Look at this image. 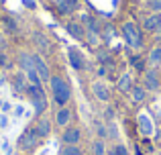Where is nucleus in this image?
<instances>
[{"label":"nucleus","mask_w":161,"mask_h":155,"mask_svg":"<svg viewBox=\"0 0 161 155\" xmlns=\"http://www.w3.org/2000/svg\"><path fill=\"white\" fill-rule=\"evenodd\" d=\"M0 47H2V45H0Z\"/></svg>","instance_id":"obj_42"},{"label":"nucleus","mask_w":161,"mask_h":155,"mask_svg":"<svg viewBox=\"0 0 161 155\" xmlns=\"http://www.w3.org/2000/svg\"><path fill=\"white\" fill-rule=\"evenodd\" d=\"M55 8H57V12L61 16H67V14H71V12L75 10V6L69 2V0H55Z\"/></svg>","instance_id":"obj_21"},{"label":"nucleus","mask_w":161,"mask_h":155,"mask_svg":"<svg viewBox=\"0 0 161 155\" xmlns=\"http://www.w3.org/2000/svg\"><path fill=\"white\" fill-rule=\"evenodd\" d=\"M33 112H35V116H43L45 114V110H47V106H49V102H47V98H41V100H33Z\"/></svg>","instance_id":"obj_23"},{"label":"nucleus","mask_w":161,"mask_h":155,"mask_svg":"<svg viewBox=\"0 0 161 155\" xmlns=\"http://www.w3.org/2000/svg\"><path fill=\"white\" fill-rule=\"evenodd\" d=\"M120 35H122V41H125L130 49H141L143 47V35H141L139 27L133 20H126L120 27Z\"/></svg>","instance_id":"obj_2"},{"label":"nucleus","mask_w":161,"mask_h":155,"mask_svg":"<svg viewBox=\"0 0 161 155\" xmlns=\"http://www.w3.org/2000/svg\"><path fill=\"white\" fill-rule=\"evenodd\" d=\"M147 94H149V92L143 86H137V84H135L133 90H130V100H133V104H143L147 100Z\"/></svg>","instance_id":"obj_18"},{"label":"nucleus","mask_w":161,"mask_h":155,"mask_svg":"<svg viewBox=\"0 0 161 155\" xmlns=\"http://www.w3.org/2000/svg\"><path fill=\"white\" fill-rule=\"evenodd\" d=\"M59 155H84V149L80 145H63Z\"/></svg>","instance_id":"obj_24"},{"label":"nucleus","mask_w":161,"mask_h":155,"mask_svg":"<svg viewBox=\"0 0 161 155\" xmlns=\"http://www.w3.org/2000/svg\"><path fill=\"white\" fill-rule=\"evenodd\" d=\"M130 61H133V64H135V68H137L139 69V72H145V65H143V64H145V61H143L141 59V57H130Z\"/></svg>","instance_id":"obj_31"},{"label":"nucleus","mask_w":161,"mask_h":155,"mask_svg":"<svg viewBox=\"0 0 161 155\" xmlns=\"http://www.w3.org/2000/svg\"><path fill=\"white\" fill-rule=\"evenodd\" d=\"M27 96L31 98V102L33 100H41V98H47V92L43 90V84H29L27 86Z\"/></svg>","instance_id":"obj_15"},{"label":"nucleus","mask_w":161,"mask_h":155,"mask_svg":"<svg viewBox=\"0 0 161 155\" xmlns=\"http://www.w3.org/2000/svg\"><path fill=\"white\" fill-rule=\"evenodd\" d=\"M92 96H94L98 102H110V88L106 86V82H102V80H96L94 84H92Z\"/></svg>","instance_id":"obj_9"},{"label":"nucleus","mask_w":161,"mask_h":155,"mask_svg":"<svg viewBox=\"0 0 161 155\" xmlns=\"http://www.w3.org/2000/svg\"><path fill=\"white\" fill-rule=\"evenodd\" d=\"M145 2H149V0H145Z\"/></svg>","instance_id":"obj_41"},{"label":"nucleus","mask_w":161,"mask_h":155,"mask_svg":"<svg viewBox=\"0 0 161 155\" xmlns=\"http://www.w3.org/2000/svg\"><path fill=\"white\" fill-rule=\"evenodd\" d=\"M65 31L69 37H74L75 41H86V27L80 20H65Z\"/></svg>","instance_id":"obj_8"},{"label":"nucleus","mask_w":161,"mask_h":155,"mask_svg":"<svg viewBox=\"0 0 161 155\" xmlns=\"http://www.w3.org/2000/svg\"><path fill=\"white\" fill-rule=\"evenodd\" d=\"M108 139H118V129H116V123L114 120H110L108 123Z\"/></svg>","instance_id":"obj_28"},{"label":"nucleus","mask_w":161,"mask_h":155,"mask_svg":"<svg viewBox=\"0 0 161 155\" xmlns=\"http://www.w3.org/2000/svg\"><path fill=\"white\" fill-rule=\"evenodd\" d=\"M37 143H39V135H37L35 127H33V129H27V131L19 137V147L23 149V151H31V149H35Z\"/></svg>","instance_id":"obj_6"},{"label":"nucleus","mask_w":161,"mask_h":155,"mask_svg":"<svg viewBox=\"0 0 161 155\" xmlns=\"http://www.w3.org/2000/svg\"><path fill=\"white\" fill-rule=\"evenodd\" d=\"M143 88H145L147 92H157L161 90V76L157 72V68H147L145 72H143Z\"/></svg>","instance_id":"obj_4"},{"label":"nucleus","mask_w":161,"mask_h":155,"mask_svg":"<svg viewBox=\"0 0 161 155\" xmlns=\"http://www.w3.org/2000/svg\"><path fill=\"white\" fill-rule=\"evenodd\" d=\"M23 112H25L23 106H14V108H12V114H14V116H23Z\"/></svg>","instance_id":"obj_34"},{"label":"nucleus","mask_w":161,"mask_h":155,"mask_svg":"<svg viewBox=\"0 0 161 155\" xmlns=\"http://www.w3.org/2000/svg\"><path fill=\"white\" fill-rule=\"evenodd\" d=\"M2 151L6 153V155H10V145H8L6 141H4V143H2Z\"/></svg>","instance_id":"obj_35"},{"label":"nucleus","mask_w":161,"mask_h":155,"mask_svg":"<svg viewBox=\"0 0 161 155\" xmlns=\"http://www.w3.org/2000/svg\"><path fill=\"white\" fill-rule=\"evenodd\" d=\"M6 55H4V53L2 51H0V69H2V68H8V64H6Z\"/></svg>","instance_id":"obj_33"},{"label":"nucleus","mask_w":161,"mask_h":155,"mask_svg":"<svg viewBox=\"0 0 161 155\" xmlns=\"http://www.w3.org/2000/svg\"><path fill=\"white\" fill-rule=\"evenodd\" d=\"M69 2H71V4H74V6H75V8H78V6H80V0H69Z\"/></svg>","instance_id":"obj_37"},{"label":"nucleus","mask_w":161,"mask_h":155,"mask_svg":"<svg viewBox=\"0 0 161 155\" xmlns=\"http://www.w3.org/2000/svg\"><path fill=\"white\" fill-rule=\"evenodd\" d=\"M31 57H33V65H35V69H37V74H39L41 82H47L49 84V80H51V72H49V65H47V61H45V57L41 55L39 51H33Z\"/></svg>","instance_id":"obj_5"},{"label":"nucleus","mask_w":161,"mask_h":155,"mask_svg":"<svg viewBox=\"0 0 161 155\" xmlns=\"http://www.w3.org/2000/svg\"><path fill=\"white\" fill-rule=\"evenodd\" d=\"M6 127H8V116L0 114V129H6Z\"/></svg>","instance_id":"obj_32"},{"label":"nucleus","mask_w":161,"mask_h":155,"mask_svg":"<svg viewBox=\"0 0 161 155\" xmlns=\"http://www.w3.org/2000/svg\"><path fill=\"white\" fill-rule=\"evenodd\" d=\"M67 64H69L75 72H84V69L88 68V59H86V55H84V51L78 49V47H74V45L67 47Z\"/></svg>","instance_id":"obj_3"},{"label":"nucleus","mask_w":161,"mask_h":155,"mask_svg":"<svg viewBox=\"0 0 161 155\" xmlns=\"http://www.w3.org/2000/svg\"><path fill=\"white\" fill-rule=\"evenodd\" d=\"M33 41H35V47H37V51H39L41 55H51L53 45H51V41H49L41 31H35V33H33Z\"/></svg>","instance_id":"obj_10"},{"label":"nucleus","mask_w":161,"mask_h":155,"mask_svg":"<svg viewBox=\"0 0 161 155\" xmlns=\"http://www.w3.org/2000/svg\"><path fill=\"white\" fill-rule=\"evenodd\" d=\"M147 8H149L151 12H159L161 14V0H149V2H147Z\"/></svg>","instance_id":"obj_30"},{"label":"nucleus","mask_w":161,"mask_h":155,"mask_svg":"<svg viewBox=\"0 0 161 155\" xmlns=\"http://www.w3.org/2000/svg\"><path fill=\"white\" fill-rule=\"evenodd\" d=\"M147 64L151 65V68H157L161 64V47L159 45H155V47L149 49V55H147Z\"/></svg>","instance_id":"obj_20"},{"label":"nucleus","mask_w":161,"mask_h":155,"mask_svg":"<svg viewBox=\"0 0 161 155\" xmlns=\"http://www.w3.org/2000/svg\"><path fill=\"white\" fill-rule=\"evenodd\" d=\"M35 131H37V135H39V139H47L53 131L51 120H49L47 116H39V120L35 123Z\"/></svg>","instance_id":"obj_13"},{"label":"nucleus","mask_w":161,"mask_h":155,"mask_svg":"<svg viewBox=\"0 0 161 155\" xmlns=\"http://www.w3.org/2000/svg\"><path fill=\"white\" fill-rule=\"evenodd\" d=\"M69 123H71V108L61 106L55 112V125H57L59 129H65V127H69Z\"/></svg>","instance_id":"obj_14"},{"label":"nucleus","mask_w":161,"mask_h":155,"mask_svg":"<svg viewBox=\"0 0 161 155\" xmlns=\"http://www.w3.org/2000/svg\"><path fill=\"white\" fill-rule=\"evenodd\" d=\"M84 27H86L88 33H94V35H100V37H102V25H100V20L96 19V16H90V19L84 23Z\"/></svg>","instance_id":"obj_19"},{"label":"nucleus","mask_w":161,"mask_h":155,"mask_svg":"<svg viewBox=\"0 0 161 155\" xmlns=\"http://www.w3.org/2000/svg\"><path fill=\"white\" fill-rule=\"evenodd\" d=\"M161 27V14L159 12H151L149 16H145L143 19V31L147 33H157Z\"/></svg>","instance_id":"obj_12"},{"label":"nucleus","mask_w":161,"mask_h":155,"mask_svg":"<svg viewBox=\"0 0 161 155\" xmlns=\"http://www.w3.org/2000/svg\"><path fill=\"white\" fill-rule=\"evenodd\" d=\"M10 82H12V88H14V90H19V92H25V90H27V86H29L27 74H25V72H20V69L14 74V76H12Z\"/></svg>","instance_id":"obj_16"},{"label":"nucleus","mask_w":161,"mask_h":155,"mask_svg":"<svg viewBox=\"0 0 161 155\" xmlns=\"http://www.w3.org/2000/svg\"><path fill=\"white\" fill-rule=\"evenodd\" d=\"M19 68H20V72H25V74L31 72V69H35L31 53H27V51H20L19 53Z\"/></svg>","instance_id":"obj_17"},{"label":"nucleus","mask_w":161,"mask_h":155,"mask_svg":"<svg viewBox=\"0 0 161 155\" xmlns=\"http://www.w3.org/2000/svg\"><path fill=\"white\" fill-rule=\"evenodd\" d=\"M133 86H135V76L130 72H125L120 78L116 80V90L120 92V94H130Z\"/></svg>","instance_id":"obj_11"},{"label":"nucleus","mask_w":161,"mask_h":155,"mask_svg":"<svg viewBox=\"0 0 161 155\" xmlns=\"http://www.w3.org/2000/svg\"><path fill=\"white\" fill-rule=\"evenodd\" d=\"M139 123H141V127H143V133H145V135H151V131H153V125H151V120L147 123L145 116H141V119H139Z\"/></svg>","instance_id":"obj_29"},{"label":"nucleus","mask_w":161,"mask_h":155,"mask_svg":"<svg viewBox=\"0 0 161 155\" xmlns=\"http://www.w3.org/2000/svg\"><path fill=\"white\" fill-rule=\"evenodd\" d=\"M96 135H98V139L106 141V139H108V125H104V123H96Z\"/></svg>","instance_id":"obj_27"},{"label":"nucleus","mask_w":161,"mask_h":155,"mask_svg":"<svg viewBox=\"0 0 161 155\" xmlns=\"http://www.w3.org/2000/svg\"><path fill=\"white\" fill-rule=\"evenodd\" d=\"M90 151H92V155H106V153H108L106 141H102V139H96V141H92V147H90Z\"/></svg>","instance_id":"obj_22"},{"label":"nucleus","mask_w":161,"mask_h":155,"mask_svg":"<svg viewBox=\"0 0 161 155\" xmlns=\"http://www.w3.org/2000/svg\"><path fill=\"white\" fill-rule=\"evenodd\" d=\"M159 147H161V137H159Z\"/></svg>","instance_id":"obj_38"},{"label":"nucleus","mask_w":161,"mask_h":155,"mask_svg":"<svg viewBox=\"0 0 161 155\" xmlns=\"http://www.w3.org/2000/svg\"><path fill=\"white\" fill-rule=\"evenodd\" d=\"M41 2H47V0H41Z\"/></svg>","instance_id":"obj_40"},{"label":"nucleus","mask_w":161,"mask_h":155,"mask_svg":"<svg viewBox=\"0 0 161 155\" xmlns=\"http://www.w3.org/2000/svg\"><path fill=\"white\" fill-rule=\"evenodd\" d=\"M106 155H129V149H126L122 143H116V145H112V147L108 149Z\"/></svg>","instance_id":"obj_26"},{"label":"nucleus","mask_w":161,"mask_h":155,"mask_svg":"<svg viewBox=\"0 0 161 155\" xmlns=\"http://www.w3.org/2000/svg\"><path fill=\"white\" fill-rule=\"evenodd\" d=\"M2 25L6 27V33H10V35L19 33V25H16L12 19H8V16H4V19H2Z\"/></svg>","instance_id":"obj_25"},{"label":"nucleus","mask_w":161,"mask_h":155,"mask_svg":"<svg viewBox=\"0 0 161 155\" xmlns=\"http://www.w3.org/2000/svg\"><path fill=\"white\" fill-rule=\"evenodd\" d=\"M82 141V129L75 127V125H69L61 131V143L63 145H78Z\"/></svg>","instance_id":"obj_7"},{"label":"nucleus","mask_w":161,"mask_h":155,"mask_svg":"<svg viewBox=\"0 0 161 155\" xmlns=\"http://www.w3.org/2000/svg\"><path fill=\"white\" fill-rule=\"evenodd\" d=\"M157 33H161V27H159V31H157Z\"/></svg>","instance_id":"obj_39"},{"label":"nucleus","mask_w":161,"mask_h":155,"mask_svg":"<svg viewBox=\"0 0 161 155\" xmlns=\"http://www.w3.org/2000/svg\"><path fill=\"white\" fill-rule=\"evenodd\" d=\"M49 86H51V96H53L55 104H57L59 108L67 106V102L71 100V88H69V84H67V80L61 78V76H51Z\"/></svg>","instance_id":"obj_1"},{"label":"nucleus","mask_w":161,"mask_h":155,"mask_svg":"<svg viewBox=\"0 0 161 155\" xmlns=\"http://www.w3.org/2000/svg\"><path fill=\"white\" fill-rule=\"evenodd\" d=\"M25 4H27L29 8H37V4H35V2H31V0H25Z\"/></svg>","instance_id":"obj_36"}]
</instances>
